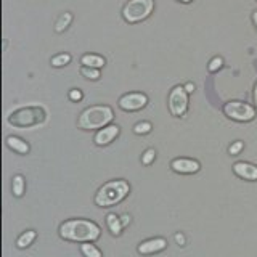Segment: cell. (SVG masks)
<instances>
[{
    "instance_id": "cell-15",
    "label": "cell",
    "mask_w": 257,
    "mask_h": 257,
    "mask_svg": "<svg viewBox=\"0 0 257 257\" xmlns=\"http://www.w3.org/2000/svg\"><path fill=\"white\" fill-rule=\"evenodd\" d=\"M106 223H108V227H109L112 235H119L120 230H122V227H124L122 222H120V219H119V217H116L114 214H108L106 215Z\"/></svg>"
},
{
    "instance_id": "cell-1",
    "label": "cell",
    "mask_w": 257,
    "mask_h": 257,
    "mask_svg": "<svg viewBox=\"0 0 257 257\" xmlns=\"http://www.w3.org/2000/svg\"><path fill=\"white\" fill-rule=\"evenodd\" d=\"M60 235L64 239L79 241V243H90L100 238V227L95 222L74 219L64 222L60 227Z\"/></svg>"
},
{
    "instance_id": "cell-10",
    "label": "cell",
    "mask_w": 257,
    "mask_h": 257,
    "mask_svg": "<svg viewBox=\"0 0 257 257\" xmlns=\"http://www.w3.org/2000/svg\"><path fill=\"white\" fill-rule=\"evenodd\" d=\"M119 135V127L117 125H108V127H103L101 131L95 135V143L98 147H104V145L111 143L112 140L116 139Z\"/></svg>"
},
{
    "instance_id": "cell-23",
    "label": "cell",
    "mask_w": 257,
    "mask_h": 257,
    "mask_svg": "<svg viewBox=\"0 0 257 257\" xmlns=\"http://www.w3.org/2000/svg\"><path fill=\"white\" fill-rule=\"evenodd\" d=\"M222 64H223V60L220 58V56H215V58H212L211 61H209L207 69L211 72H215V71H219L222 68Z\"/></svg>"
},
{
    "instance_id": "cell-6",
    "label": "cell",
    "mask_w": 257,
    "mask_h": 257,
    "mask_svg": "<svg viewBox=\"0 0 257 257\" xmlns=\"http://www.w3.org/2000/svg\"><path fill=\"white\" fill-rule=\"evenodd\" d=\"M223 112L230 119L239 120V122L251 120L255 116V109L251 106V104L243 103V101H230V103H227L223 106Z\"/></svg>"
},
{
    "instance_id": "cell-14",
    "label": "cell",
    "mask_w": 257,
    "mask_h": 257,
    "mask_svg": "<svg viewBox=\"0 0 257 257\" xmlns=\"http://www.w3.org/2000/svg\"><path fill=\"white\" fill-rule=\"evenodd\" d=\"M80 63H82V66L100 69L104 66V58L100 55H84L82 58H80Z\"/></svg>"
},
{
    "instance_id": "cell-17",
    "label": "cell",
    "mask_w": 257,
    "mask_h": 257,
    "mask_svg": "<svg viewBox=\"0 0 257 257\" xmlns=\"http://www.w3.org/2000/svg\"><path fill=\"white\" fill-rule=\"evenodd\" d=\"M71 21H72V15L71 13H63L58 18V21L55 23V31L56 32H63L71 24Z\"/></svg>"
},
{
    "instance_id": "cell-16",
    "label": "cell",
    "mask_w": 257,
    "mask_h": 257,
    "mask_svg": "<svg viewBox=\"0 0 257 257\" xmlns=\"http://www.w3.org/2000/svg\"><path fill=\"white\" fill-rule=\"evenodd\" d=\"M34 239H36V231L34 230H28V231H24L23 235L18 238L16 244H18V247L24 249V247H28Z\"/></svg>"
},
{
    "instance_id": "cell-12",
    "label": "cell",
    "mask_w": 257,
    "mask_h": 257,
    "mask_svg": "<svg viewBox=\"0 0 257 257\" xmlns=\"http://www.w3.org/2000/svg\"><path fill=\"white\" fill-rule=\"evenodd\" d=\"M233 171L238 177L244 180H257V166L249 163H236L233 166Z\"/></svg>"
},
{
    "instance_id": "cell-19",
    "label": "cell",
    "mask_w": 257,
    "mask_h": 257,
    "mask_svg": "<svg viewBox=\"0 0 257 257\" xmlns=\"http://www.w3.org/2000/svg\"><path fill=\"white\" fill-rule=\"evenodd\" d=\"M24 193V179L21 175H15L13 177V195L15 196H23Z\"/></svg>"
},
{
    "instance_id": "cell-13",
    "label": "cell",
    "mask_w": 257,
    "mask_h": 257,
    "mask_svg": "<svg viewBox=\"0 0 257 257\" xmlns=\"http://www.w3.org/2000/svg\"><path fill=\"white\" fill-rule=\"evenodd\" d=\"M7 145L13 151L20 153V155H28V153H29V145L24 142V140H21L20 137H8V139H7Z\"/></svg>"
},
{
    "instance_id": "cell-26",
    "label": "cell",
    "mask_w": 257,
    "mask_h": 257,
    "mask_svg": "<svg viewBox=\"0 0 257 257\" xmlns=\"http://www.w3.org/2000/svg\"><path fill=\"white\" fill-rule=\"evenodd\" d=\"M243 147H244V145H243V142H235V143H233L231 145V147H230V155H238V153L241 151V150H243Z\"/></svg>"
},
{
    "instance_id": "cell-22",
    "label": "cell",
    "mask_w": 257,
    "mask_h": 257,
    "mask_svg": "<svg viewBox=\"0 0 257 257\" xmlns=\"http://www.w3.org/2000/svg\"><path fill=\"white\" fill-rule=\"evenodd\" d=\"M134 132H135V134H139V135L150 134V132H151V124H150V122H139V124H135Z\"/></svg>"
},
{
    "instance_id": "cell-8",
    "label": "cell",
    "mask_w": 257,
    "mask_h": 257,
    "mask_svg": "<svg viewBox=\"0 0 257 257\" xmlns=\"http://www.w3.org/2000/svg\"><path fill=\"white\" fill-rule=\"evenodd\" d=\"M148 104V96L145 93L132 92L125 93L119 98V108L124 111H139Z\"/></svg>"
},
{
    "instance_id": "cell-4",
    "label": "cell",
    "mask_w": 257,
    "mask_h": 257,
    "mask_svg": "<svg viewBox=\"0 0 257 257\" xmlns=\"http://www.w3.org/2000/svg\"><path fill=\"white\" fill-rule=\"evenodd\" d=\"M114 114L109 106H90L82 114L79 116L77 125L84 131H93V128H101L106 124H109Z\"/></svg>"
},
{
    "instance_id": "cell-3",
    "label": "cell",
    "mask_w": 257,
    "mask_h": 257,
    "mask_svg": "<svg viewBox=\"0 0 257 257\" xmlns=\"http://www.w3.org/2000/svg\"><path fill=\"white\" fill-rule=\"evenodd\" d=\"M47 119V109L40 104L36 106H20L10 112L8 122L18 127H32L42 124Z\"/></svg>"
},
{
    "instance_id": "cell-7",
    "label": "cell",
    "mask_w": 257,
    "mask_h": 257,
    "mask_svg": "<svg viewBox=\"0 0 257 257\" xmlns=\"http://www.w3.org/2000/svg\"><path fill=\"white\" fill-rule=\"evenodd\" d=\"M188 109V92L185 90V87L177 85L171 90L169 95V111L172 116H183L185 111Z\"/></svg>"
},
{
    "instance_id": "cell-28",
    "label": "cell",
    "mask_w": 257,
    "mask_h": 257,
    "mask_svg": "<svg viewBox=\"0 0 257 257\" xmlns=\"http://www.w3.org/2000/svg\"><path fill=\"white\" fill-rule=\"evenodd\" d=\"M175 241L179 244H185V238H183V235H180V233H179V235H175Z\"/></svg>"
},
{
    "instance_id": "cell-20",
    "label": "cell",
    "mask_w": 257,
    "mask_h": 257,
    "mask_svg": "<svg viewBox=\"0 0 257 257\" xmlns=\"http://www.w3.org/2000/svg\"><path fill=\"white\" fill-rule=\"evenodd\" d=\"M80 251H82V254L85 257H101V252L100 249H96L93 244L90 243H84L82 246H80Z\"/></svg>"
},
{
    "instance_id": "cell-29",
    "label": "cell",
    "mask_w": 257,
    "mask_h": 257,
    "mask_svg": "<svg viewBox=\"0 0 257 257\" xmlns=\"http://www.w3.org/2000/svg\"><path fill=\"white\" fill-rule=\"evenodd\" d=\"M120 219H122V220H120V222H122V225H127L128 222H131V217H128V215H122Z\"/></svg>"
},
{
    "instance_id": "cell-5",
    "label": "cell",
    "mask_w": 257,
    "mask_h": 257,
    "mask_svg": "<svg viewBox=\"0 0 257 257\" xmlns=\"http://www.w3.org/2000/svg\"><path fill=\"white\" fill-rule=\"evenodd\" d=\"M155 2L153 0H131L122 8V16L127 23H139L151 15Z\"/></svg>"
},
{
    "instance_id": "cell-24",
    "label": "cell",
    "mask_w": 257,
    "mask_h": 257,
    "mask_svg": "<svg viewBox=\"0 0 257 257\" xmlns=\"http://www.w3.org/2000/svg\"><path fill=\"white\" fill-rule=\"evenodd\" d=\"M155 156H156V153H155V150H147V153L143 155V158H142V163L143 164H150L153 159H155Z\"/></svg>"
},
{
    "instance_id": "cell-32",
    "label": "cell",
    "mask_w": 257,
    "mask_h": 257,
    "mask_svg": "<svg viewBox=\"0 0 257 257\" xmlns=\"http://www.w3.org/2000/svg\"><path fill=\"white\" fill-rule=\"evenodd\" d=\"M179 2H183V4H190L191 0H179Z\"/></svg>"
},
{
    "instance_id": "cell-31",
    "label": "cell",
    "mask_w": 257,
    "mask_h": 257,
    "mask_svg": "<svg viewBox=\"0 0 257 257\" xmlns=\"http://www.w3.org/2000/svg\"><path fill=\"white\" fill-rule=\"evenodd\" d=\"M252 21H254V24H255V28H257V10L252 13Z\"/></svg>"
},
{
    "instance_id": "cell-11",
    "label": "cell",
    "mask_w": 257,
    "mask_h": 257,
    "mask_svg": "<svg viewBox=\"0 0 257 257\" xmlns=\"http://www.w3.org/2000/svg\"><path fill=\"white\" fill-rule=\"evenodd\" d=\"M167 247V241L163 239V238H155V239H148L142 243L139 246V252L140 254H155V252H159L163 251V249Z\"/></svg>"
},
{
    "instance_id": "cell-9",
    "label": "cell",
    "mask_w": 257,
    "mask_h": 257,
    "mask_svg": "<svg viewBox=\"0 0 257 257\" xmlns=\"http://www.w3.org/2000/svg\"><path fill=\"white\" fill-rule=\"evenodd\" d=\"M171 167L174 169L175 172H179V174H195V172H198L199 169H201L198 161H195V159H187V158L174 159Z\"/></svg>"
},
{
    "instance_id": "cell-18",
    "label": "cell",
    "mask_w": 257,
    "mask_h": 257,
    "mask_svg": "<svg viewBox=\"0 0 257 257\" xmlns=\"http://www.w3.org/2000/svg\"><path fill=\"white\" fill-rule=\"evenodd\" d=\"M71 61V55L69 53H60L52 58V66L55 68H61V66H66V64Z\"/></svg>"
},
{
    "instance_id": "cell-2",
    "label": "cell",
    "mask_w": 257,
    "mask_h": 257,
    "mask_svg": "<svg viewBox=\"0 0 257 257\" xmlns=\"http://www.w3.org/2000/svg\"><path fill=\"white\" fill-rule=\"evenodd\" d=\"M128 183L125 180H112L104 183L95 196V203L100 207H111L120 203L128 195Z\"/></svg>"
},
{
    "instance_id": "cell-25",
    "label": "cell",
    "mask_w": 257,
    "mask_h": 257,
    "mask_svg": "<svg viewBox=\"0 0 257 257\" xmlns=\"http://www.w3.org/2000/svg\"><path fill=\"white\" fill-rule=\"evenodd\" d=\"M69 100L80 101V100H82V92H80L79 88H72V90L69 92Z\"/></svg>"
},
{
    "instance_id": "cell-30",
    "label": "cell",
    "mask_w": 257,
    "mask_h": 257,
    "mask_svg": "<svg viewBox=\"0 0 257 257\" xmlns=\"http://www.w3.org/2000/svg\"><path fill=\"white\" fill-rule=\"evenodd\" d=\"M254 101H255V106H257V82H255V87H254Z\"/></svg>"
},
{
    "instance_id": "cell-27",
    "label": "cell",
    "mask_w": 257,
    "mask_h": 257,
    "mask_svg": "<svg viewBox=\"0 0 257 257\" xmlns=\"http://www.w3.org/2000/svg\"><path fill=\"white\" fill-rule=\"evenodd\" d=\"M185 90H187L188 93H191V92H195V84H191V82H188L187 85H185Z\"/></svg>"
},
{
    "instance_id": "cell-21",
    "label": "cell",
    "mask_w": 257,
    "mask_h": 257,
    "mask_svg": "<svg viewBox=\"0 0 257 257\" xmlns=\"http://www.w3.org/2000/svg\"><path fill=\"white\" fill-rule=\"evenodd\" d=\"M80 74H82L85 79L96 80V79H100V69H96V68H88V66H82V68H80Z\"/></svg>"
}]
</instances>
